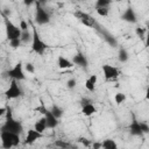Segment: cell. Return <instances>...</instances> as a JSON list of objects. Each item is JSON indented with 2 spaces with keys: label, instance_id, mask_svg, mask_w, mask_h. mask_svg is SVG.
I'll return each instance as SVG.
<instances>
[{
  "label": "cell",
  "instance_id": "2",
  "mask_svg": "<svg viewBox=\"0 0 149 149\" xmlns=\"http://www.w3.org/2000/svg\"><path fill=\"white\" fill-rule=\"evenodd\" d=\"M0 140L1 146L3 149H12L20 144V135L8 133V132H0Z\"/></svg>",
  "mask_w": 149,
  "mask_h": 149
},
{
  "label": "cell",
  "instance_id": "5",
  "mask_svg": "<svg viewBox=\"0 0 149 149\" xmlns=\"http://www.w3.org/2000/svg\"><path fill=\"white\" fill-rule=\"evenodd\" d=\"M48 45L43 42V40L41 38L38 31L36 30V28H33V40H31V50L37 54V55H43L44 51L47 50Z\"/></svg>",
  "mask_w": 149,
  "mask_h": 149
},
{
  "label": "cell",
  "instance_id": "24",
  "mask_svg": "<svg viewBox=\"0 0 149 149\" xmlns=\"http://www.w3.org/2000/svg\"><path fill=\"white\" fill-rule=\"evenodd\" d=\"M111 1L109 0H98L95 2V8H108Z\"/></svg>",
  "mask_w": 149,
  "mask_h": 149
},
{
  "label": "cell",
  "instance_id": "3",
  "mask_svg": "<svg viewBox=\"0 0 149 149\" xmlns=\"http://www.w3.org/2000/svg\"><path fill=\"white\" fill-rule=\"evenodd\" d=\"M3 22H5V30H6V38L8 41H13L16 38H20L21 36V29L19 26L13 23L8 16L3 15Z\"/></svg>",
  "mask_w": 149,
  "mask_h": 149
},
{
  "label": "cell",
  "instance_id": "21",
  "mask_svg": "<svg viewBox=\"0 0 149 149\" xmlns=\"http://www.w3.org/2000/svg\"><path fill=\"white\" fill-rule=\"evenodd\" d=\"M49 109H50V112L52 113V115H54L56 119H59V118L63 115V109H62L59 106H57V105H52L51 108H49Z\"/></svg>",
  "mask_w": 149,
  "mask_h": 149
},
{
  "label": "cell",
  "instance_id": "29",
  "mask_svg": "<svg viewBox=\"0 0 149 149\" xmlns=\"http://www.w3.org/2000/svg\"><path fill=\"white\" fill-rule=\"evenodd\" d=\"M76 85H77V80H76L74 78L69 79V80H68V83H66V86H68L69 88H74V87H76Z\"/></svg>",
  "mask_w": 149,
  "mask_h": 149
},
{
  "label": "cell",
  "instance_id": "28",
  "mask_svg": "<svg viewBox=\"0 0 149 149\" xmlns=\"http://www.w3.org/2000/svg\"><path fill=\"white\" fill-rule=\"evenodd\" d=\"M24 69H26V71H27L28 73H34V72H35V68H34V65H33L31 63H26Z\"/></svg>",
  "mask_w": 149,
  "mask_h": 149
},
{
  "label": "cell",
  "instance_id": "19",
  "mask_svg": "<svg viewBox=\"0 0 149 149\" xmlns=\"http://www.w3.org/2000/svg\"><path fill=\"white\" fill-rule=\"evenodd\" d=\"M101 148L104 149H118V144L112 139H106L101 142Z\"/></svg>",
  "mask_w": 149,
  "mask_h": 149
},
{
  "label": "cell",
  "instance_id": "10",
  "mask_svg": "<svg viewBox=\"0 0 149 149\" xmlns=\"http://www.w3.org/2000/svg\"><path fill=\"white\" fill-rule=\"evenodd\" d=\"M101 70H102V73H104V77L106 80H114L119 77V69L116 66L105 64V65H102Z\"/></svg>",
  "mask_w": 149,
  "mask_h": 149
},
{
  "label": "cell",
  "instance_id": "30",
  "mask_svg": "<svg viewBox=\"0 0 149 149\" xmlns=\"http://www.w3.org/2000/svg\"><path fill=\"white\" fill-rule=\"evenodd\" d=\"M135 33H136V35L137 36H140L141 38H143L144 37V33H146V28H136L135 29Z\"/></svg>",
  "mask_w": 149,
  "mask_h": 149
},
{
  "label": "cell",
  "instance_id": "8",
  "mask_svg": "<svg viewBox=\"0 0 149 149\" xmlns=\"http://www.w3.org/2000/svg\"><path fill=\"white\" fill-rule=\"evenodd\" d=\"M35 21H36L38 24H47V23L50 22V14H49L40 3H36Z\"/></svg>",
  "mask_w": 149,
  "mask_h": 149
},
{
  "label": "cell",
  "instance_id": "6",
  "mask_svg": "<svg viewBox=\"0 0 149 149\" xmlns=\"http://www.w3.org/2000/svg\"><path fill=\"white\" fill-rule=\"evenodd\" d=\"M3 93H5V97L7 99H16V98L21 97L22 95V90L19 85V81L12 79V81L9 83V86L5 90Z\"/></svg>",
  "mask_w": 149,
  "mask_h": 149
},
{
  "label": "cell",
  "instance_id": "25",
  "mask_svg": "<svg viewBox=\"0 0 149 149\" xmlns=\"http://www.w3.org/2000/svg\"><path fill=\"white\" fill-rule=\"evenodd\" d=\"M85 87H86V90H87V91L93 92V91L95 90V84H93L92 81H90V79L87 78V79L85 80Z\"/></svg>",
  "mask_w": 149,
  "mask_h": 149
},
{
  "label": "cell",
  "instance_id": "4",
  "mask_svg": "<svg viewBox=\"0 0 149 149\" xmlns=\"http://www.w3.org/2000/svg\"><path fill=\"white\" fill-rule=\"evenodd\" d=\"M35 111H37V112H40V113L43 114V118H44L45 123H47V128L54 129V128H56V127L58 126V119H56V118L52 115V113L50 112L49 108L45 107V105H44L43 101H41V105H40L38 107H36Z\"/></svg>",
  "mask_w": 149,
  "mask_h": 149
},
{
  "label": "cell",
  "instance_id": "35",
  "mask_svg": "<svg viewBox=\"0 0 149 149\" xmlns=\"http://www.w3.org/2000/svg\"><path fill=\"white\" fill-rule=\"evenodd\" d=\"M6 114V107H0V116Z\"/></svg>",
  "mask_w": 149,
  "mask_h": 149
},
{
  "label": "cell",
  "instance_id": "13",
  "mask_svg": "<svg viewBox=\"0 0 149 149\" xmlns=\"http://www.w3.org/2000/svg\"><path fill=\"white\" fill-rule=\"evenodd\" d=\"M129 133L134 136H142L143 133L141 130V126H140V121H137L134 116H133V120L129 125Z\"/></svg>",
  "mask_w": 149,
  "mask_h": 149
},
{
  "label": "cell",
  "instance_id": "32",
  "mask_svg": "<svg viewBox=\"0 0 149 149\" xmlns=\"http://www.w3.org/2000/svg\"><path fill=\"white\" fill-rule=\"evenodd\" d=\"M140 126H141V130L143 134H147L149 132V126L146 122H140Z\"/></svg>",
  "mask_w": 149,
  "mask_h": 149
},
{
  "label": "cell",
  "instance_id": "18",
  "mask_svg": "<svg viewBox=\"0 0 149 149\" xmlns=\"http://www.w3.org/2000/svg\"><path fill=\"white\" fill-rule=\"evenodd\" d=\"M34 129L36 130V132H38V133H44V130L47 129V123H45V120H44V118L42 116L41 119H38L35 123H34Z\"/></svg>",
  "mask_w": 149,
  "mask_h": 149
},
{
  "label": "cell",
  "instance_id": "27",
  "mask_svg": "<svg viewBox=\"0 0 149 149\" xmlns=\"http://www.w3.org/2000/svg\"><path fill=\"white\" fill-rule=\"evenodd\" d=\"M108 8H97V13L100 16H107L108 15Z\"/></svg>",
  "mask_w": 149,
  "mask_h": 149
},
{
  "label": "cell",
  "instance_id": "12",
  "mask_svg": "<svg viewBox=\"0 0 149 149\" xmlns=\"http://www.w3.org/2000/svg\"><path fill=\"white\" fill-rule=\"evenodd\" d=\"M121 20H123L126 22H129V23H135L137 21L136 14H135V10L133 9V7H127L125 9V12L121 15Z\"/></svg>",
  "mask_w": 149,
  "mask_h": 149
},
{
  "label": "cell",
  "instance_id": "15",
  "mask_svg": "<svg viewBox=\"0 0 149 149\" xmlns=\"http://www.w3.org/2000/svg\"><path fill=\"white\" fill-rule=\"evenodd\" d=\"M72 63H73L74 65H78V66H81V68H85V66H87V64H88L87 58H86L81 52H78V54H76V55L73 56Z\"/></svg>",
  "mask_w": 149,
  "mask_h": 149
},
{
  "label": "cell",
  "instance_id": "20",
  "mask_svg": "<svg viewBox=\"0 0 149 149\" xmlns=\"http://www.w3.org/2000/svg\"><path fill=\"white\" fill-rule=\"evenodd\" d=\"M128 52H127V50L125 49V48H120L119 49V54H118V59L121 62V63H125V62H127L128 61Z\"/></svg>",
  "mask_w": 149,
  "mask_h": 149
},
{
  "label": "cell",
  "instance_id": "9",
  "mask_svg": "<svg viewBox=\"0 0 149 149\" xmlns=\"http://www.w3.org/2000/svg\"><path fill=\"white\" fill-rule=\"evenodd\" d=\"M74 16L86 27H94V26H97L95 19L92 15H90L88 13H85L83 10H76L74 12Z\"/></svg>",
  "mask_w": 149,
  "mask_h": 149
},
{
  "label": "cell",
  "instance_id": "22",
  "mask_svg": "<svg viewBox=\"0 0 149 149\" xmlns=\"http://www.w3.org/2000/svg\"><path fill=\"white\" fill-rule=\"evenodd\" d=\"M126 94L125 93H122V92H118V93H115V95H114V101H115V104L116 105H121L122 102H125L126 101Z\"/></svg>",
  "mask_w": 149,
  "mask_h": 149
},
{
  "label": "cell",
  "instance_id": "34",
  "mask_svg": "<svg viewBox=\"0 0 149 149\" xmlns=\"http://www.w3.org/2000/svg\"><path fill=\"white\" fill-rule=\"evenodd\" d=\"M88 79H90V81H92L93 84H97V80H98V77H97V74H91V76L88 77Z\"/></svg>",
  "mask_w": 149,
  "mask_h": 149
},
{
  "label": "cell",
  "instance_id": "1",
  "mask_svg": "<svg viewBox=\"0 0 149 149\" xmlns=\"http://www.w3.org/2000/svg\"><path fill=\"white\" fill-rule=\"evenodd\" d=\"M5 115H6V120H5L3 125L0 127V132H8V133L20 135L23 132V126L20 121L14 119L10 107H6V114Z\"/></svg>",
  "mask_w": 149,
  "mask_h": 149
},
{
  "label": "cell",
  "instance_id": "17",
  "mask_svg": "<svg viewBox=\"0 0 149 149\" xmlns=\"http://www.w3.org/2000/svg\"><path fill=\"white\" fill-rule=\"evenodd\" d=\"M31 40H33V31H30L29 29H28V30H23V31H21V36H20V41H21V43L28 44L29 42L31 43Z\"/></svg>",
  "mask_w": 149,
  "mask_h": 149
},
{
  "label": "cell",
  "instance_id": "11",
  "mask_svg": "<svg viewBox=\"0 0 149 149\" xmlns=\"http://www.w3.org/2000/svg\"><path fill=\"white\" fill-rule=\"evenodd\" d=\"M44 135L42 134V133H38V132H36L34 128L33 129H29L28 132H27V135H26V139H24V144H33V143H35L37 140H40V139H42Z\"/></svg>",
  "mask_w": 149,
  "mask_h": 149
},
{
  "label": "cell",
  "instance_id": "36",
  "mask_svg": "<svg viewBox=\"0 0 149 149\" xmlns=\"http://www.w3.org/2000/svg\"><path fill=\"white\" fill-rule=\"evenodd\" d=\"M90 149H95V148H93V147H92V148H90Z\"/></svg>",
  "mask_w": 149,
  "mask_h": 149
},
{
  "label": "cell",
  "instance_id": "7",
  "mask_svg": "<svg viewBox=\"0 0 149 149\" xmlns=\"http://www.w3.org/2000/svg\"><path fill=\"white\" fill-rule=\"evenodd\" d=\"M7 74H8V77H10L13 80H16V81L26 79V74L23 72V65L21 62L16 63L12 69H9L7 71Z\"/></svg>",
  "mask_w": 149,
  "mask_h": 149
},
{
  "label": "cell",
  "instance_id": "23",
  "mask_svg": "<svg viewBox=\"0 0 149 149\" xmlns=\"http://www.w3.org/2000/svg\"><path fill=\"white\" fill-rule=\"evenodd\" d=\"M54 144L56 147H58L59 149H71V144L64 140H57V141H55Z\"/></svg>",
  "mask_w": 149,
  "mask_h": 149
},
{
  "label": "cell",
  "instance_id": "14",
  "mask_svg": "<svg viewBox=\"0 0 149 149\" xmlns=\"http://www.w3.org/2000/svg\"><path fill=\"white\" fill-rule=\"evenodd\" d=\"M57 65L59 69L62 70H66V69H71L74 66V64L72 63V61L68 59L66 57H64L63 55H59L58 58H57Z\"/></svg>",
  "mask_w": 149,
  "mask_h": 149
},
{
  "label": "cell",
  "instance_id": "33",
  "mask_svg": "<svg viewBox=\"0 0 149 149\" xmlns=\"http://www.w3.org/2000/svg\"><path fill=\"white\" fill-rule=\"evenodd\" d=\"M79 142H81L84 146H86V147H90V144H91V142L87 140V139H85V137H80L79 140H78Z\"/></svg>",
  "mask_w": 149,
  "mask_h": 149
},
{
  "label": "cell",
  "instance_id": "26",
  "mask_svg": "<svg viewBox=\"0 0 149 149\" xmlns=\"http://www.w3.org/2000/svg\"><path fill=\"white\" fill-rule=\"evenodd\" d=\"M21 41H20V38H16V40H13V41H9V45L13 48V49H17V48H20L21 47Z\"/></svg>",
  "mask_w": 149,
  "mask_h": 149
},
{
  "label": "cell",
  "instance_id": "16",
  "mask_svg": "<svg viewBox=\"0 0 149 149\" xmlns=\"http://www.w3.org/2000/svg\"><path fill=\"white\" fill-rule=\"evenodd\" d=\"M95 113H97V108H95V106H94L93 104L88 102V104L83 105V107H81V114H83V115H85V116H91V115H93V114H95Z\"/></svg>",
  "mask_w": 149,
  "mask_h": 149
},
{
  "label": "cell",
  "instance_id": "31",
  "mask_svg": "<svg viewBox=\"0 0 149 149\" xmlns=\"http://www.w3.org/2000/svg\"><path fill=\"white\" fill-rule=\"evenodd\" d=\"M19 28L21 29V31H23V30H28L29 28H28V23L24 21V20H21L20 21V26H19Z\"/></svg>",
  "mask_w": 149,
  "mask_h": 149
}]
</instances>
